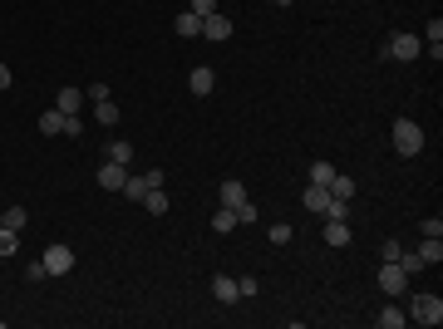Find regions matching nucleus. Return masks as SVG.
Masks as SVG:
<instances>
[{"label": "nucleus", "instance_id": "nucleus-1", "mask_svg": "<svg viewBox=\"0 0 443 329\" xmlns=\"http://www.w3.org/2000/svg\"><path fill=\"white\" fill-rule=\"evenodd\" d=\"M379 54H384V60H399V64H409V60H419V54H424V39L399 30V35H390V39L379 44Z\"/></svg>", "mask_w": 443, "mask_h": 329}, {"label": "nucleus", "instance_id": "nucleus-2", "mask_svg": "<svg viewBox=\"0 0 443 329\" xmlns=\"http://www.w3.org/2000/svg\"><path fill=\"white\" fill-rule=\"evenodd\" d=\"M394 152L399 157H419L424 152V128L414 118H394Z\"/></svg>", "mask_w": 443, "mask_h": 329}, {"label": "nucleus", "instance_id": "nucleus-3", "mask_svg": "<svg viewBox=\"0 0 443 329\" xmlns=\"http://www.w3.org/2000/svg\"><path fill=\"white\" fill-rule=\"evenodd\" d=\"M409 319H414V324H428V329L443 324V300H438V295H414V300H409Z\"/></svg>", "mask_w": 443, "mask_h": 329}, {"label": "nucleus", "instance_id": "nucleus-4", "mask_svg": "<svg viewBox=\"0 0 443 329\" xmlns=\"http://www.w3.org/2000/svg\"><path fill=\"white\" fill-rule=\"evenodd\" d=\"M44 276H69V270H74V251L65 246V241H54V246H44Z\"/></svg>", "mask_w": 443, "mask_h": 329}, {"label": "nucleus", "instance_id": "nucleus-5", "mask_svg": "<svg viewBox=\"0 0 443 329\" xmlns=\"http://www.w3.org/2000/svg\"><path fill=\"white\" fill-rule=\"evenodd\" d=\"M379 290L390 295V300L409 295V276H404V270H399V260H384V265H379Z\"/></svg>", "mask_w": 443, "mask_h": 329}, {"label": "nucleus", "instance_id": "nucleus-6", "mask_svg": "<svg viewBox=\"0 0 443 329\" xmlns=\"http://www.w3.org/2000/svg\"><path fill=\"white\" fill-rule=\"evenodd\" d=\"M128 182V168H124V162H103V168H99V187L103 192H119Z\"/></svg>", "mask_w": 443, "mask_h": 329}, {"label": "nucleus", "instance_id": "nucleus-7", "mask_svg": "<svg viewBox=\"0 0 443 329\" xmlns=\"http://www.w3.org/2000/svg\"><path fill=\"white\" fill-rule=\"evenodd\" d=\"M187 89H192L197 98H207V94L217 89V69H207V64H197V69L187 74Z\"/></svg>", "mask_w": 443, "mask_h": 329}, {"label": "nucleus", "instance_id": "nucleus-8", "mask_svg": "<svg viewBox=\"0 0 443 329\" xmlns=\"http://www.w3.org/2000/svg\"><path fill=\"white\" fill-rule=\"evenodd\" d=\"M227 35H232V20H227V15H222V10L202 20V39H212V44H222V39H227Z\"/></svg>", "mask_w": 443, "mask_h": 329}, {"label": "nucleus", "instance_id": "nucleus-9", "mask_svg": "<svg viewBox=\"0 0 443 329\" xmlns=\"http://www.w3.org/2000/svg\"><path fill=\"white\" fill-rule=\"evenodd\" d=\"M54 108H60V114H79V108H84V94H79V84H65L60 94H54Z\"/></svg>", "mask_w": 443, "mask_h": 329}, {"label": "nucleus", "instance_id": "nucleus-10", "mask_svg": "<svg viewBox=\"0 0 443 329\" xmlns=\"http://www.w3.org/2000/svg\"><path fill=\"white\" fill-rule=\"evenodd\" d=\"M301 206H306L310 216H320V211L330 206V187H315V182H310V187L301 192Z\"/></svg>", "mask_w": 443, "mask_h": 329}, {"label": "nucleus", "instance_id": "nucleus-11", "mask_svg": "<svg viewBox=\"0 0 443 329\" xmlns=\"http://www.w3.org/2000/svg\"><path fill=\"white\" fill-rule=\"evenodd\" d=\"M217 202H222V206H232V211H237V206H242V202H246V187H242V182H237V177H227V182H222V187H217Z\"/></svg>", "mask_w": 443, "mask_h": 329}, {"label": "nucleus", "instance_id": "nucleus-12", "mask_svg": "<svg viewBox=\"0 0 443 329\" xmlns=\"http://www.w3.org/2000/svg\"><path fill=\"white\" fill-rule=\"evenodd\" d=\"M212 295H217L222 305H237V300H242V290H237L232 276H212Z\"/></svg>", "mask_w": 443, "mask_h": 329}, {"label": "nucleus", "instance_id": "nucleus-13", "mask_svg": "<svg viewBox=\"0 0 443 329\" xmlns=\"http://www.w3.org/2000/svg\"><path fill=\"white\" fill-rule=\"evenodd\" d=\"M374 324H379V329H404V324H409V314H404V310L390 300V305H384V310L374 314Z\"/></svg>", "mask_w": 443, "mask_h": 329}, {"label": "nucleus", "instance_id": "nucleus-14", "mask_svg": "<svg viewBox=\"0 0 443 329\" xmlns=\"http://www.w3.org/2000/svg\"><path fill=\"white\" fill-rule=\"evenodd\" d=\"M173 30H178L183 39H202V15H192V10H183V15L173 20Z\"/></svg>", "mask_w": 443, "mask_h": 329}, {"label": "nucleus", "instance_id": "nucleus-15", "mask_svg": "<svg viewBox=\"0 0 443 329\" xmlns=\"http://www.w3.org/2000/svg\"><path fill=\"white\" fill-rule=\"evenodd\" d=\"M148 192H153V187H148V177H143V172H138V177H128V182L119 187V197H124V202H143Z\"/></svg>", "mask_w": 443, "mask_h": 329}, {"label": "nucleus", "instance_id": "nucleus-16", "mask_svg": "<svg viewBox=\"0 0 443 329\" xmlns=\"http://www.w3.org/2000/svg\"><path fill=\"white\" fill-rule=\"evenodd\" d=\"M424 49H433V60H443V20H438V15L428 20V35H424Z\"/></svg>", "mask_w": 443, "mask_h": 329}, {"label": "nucleus", "instance_id": "nucleus-17", "mask_svg": "<svg viewBox=\"0 0 443 329\" xmlns=\"http://www.w3.org/2000/svg\"><path fill=\"white\" fill-rule=\"evenodd\" d=\"M40 133H44V138H60V133H65V114H60V108L40 114Z\"/></svg>", "mask_w": 443, "mask_h": 329}, {"label": "nucleus", "instance_id": "nucleus-18", "mask_svg": "<svg viewBox=\"0 0 443 329\" xmlns=\"http://www.w3.org/2000/svg\"><path fill=\"white\" fill-rule=\"evenodd\" d=\"M108 162H124V168H128V162H133V143L128 138H119V143H108V152H103Z\"/></svg>", "mask_w": 443, "mask_h": 329}, {"label": "nucleus", "instance_id": "nucleus-19", "mask_svg": "<svg viewBox=\"0 0 443 329\" xmlns=\"http://www.w3.org/2000/svg\"><path fill=\"white\" fill-rule=\"evenodd\" d=\"M325 241L330 246H350V222H325Z\"/></svg>", "mask_w": 443, "mask_h": 329}, {"label": "nucleus", "instance_id": "nucleus-20", "mask_svg": "<svg viewBox=\"0 0 443 329\" xmlns=\"http://www.w3.org/2000/svg\"><path fill=\"white\" fill-rule=\"evenodd\" d=\"M94 118H99L103 128H114V123H119V103H114V98H103V103H94Z\"/></svg>", "mask_w": 443, "mask_h": 329}, {"label": "nucleus", "instance_id": "nucleus-21", "mask_svg": "<svg viewBox=\"0 0 443 329\" xmlns=\"http://www.w3.org/2000/svg\"><path fill=\"white\" fill-rule=\"evenodd\" d=\"M237 226H242V222H237V211H232V206H222V211L212 216V231H222V236H227V231H237Z\"/></svg>", "mask_w": 443, "mask_h": 329}, {"label": "nucleus", "instance_id": "nucleus-22", "mask_svg": "<svg viewBox=\"0 0 443 329\" xmlns=\"http://www.w3.org/2000/svg\"><path fill=\"white\" fill-rule=\"evenodd\" d=\"M330 197H340V202H350V197H355V177L335 172V177H330Z\"/></svg>", "mask_w": 443, "mask_h": 329}, {"label": "nucleus", "instance_id": "nucleus-23", "mask_svg": "<svg viewBox=\"0 0 443 329\" xmlns=\"http://www.w3.org/2000/svg\"><path fill=\"white\" fill-rule=\"evenodd\" d=\"M399 270H404V276H424L428 265H424V256H419V251H399Z\"/></svg>", "mask_w": 443, "mask_h": 329}, {"label": "nucleus", "instance_id": "nucleus-24", "mask_svg": "<svg viewBox=\"0 0 443 329\" xmlns=\"http://www.w3.org/2000/svg\"><path fill=\"white\" fill-rule=\"evenodd\" d=\"M25 222H30L25 206H6V216H0V226H10V231H25Z\"/></svg>", "mask_w": 443, "mask_h": 329}, {"label": "nucleus", "instance_id": "nucleus-25", "mask_svg": "<svg viewBox=\"0 0 443 329\" xmlns=\"http://www.w3.org/2000/svg\"><path fill=\"white\" fill-rule=\"evenodd\" d=\"M419 256H424V265H438V260H443V241H438V236H424Z\"/></svg>", "mask_w": 443, "mask_h": 329}, {"label": "nucleus", "instance_id": "nucleus-26", "mask_svg": "<svg viewBox=\"0 0 443 329\" xmlns=\"http://www.w3.org/2000/svg\"><path fill=\"white\" fill-rule=\"evenodd\" d=\"M330 177H335V168L315 157V162H310V182H315V187H330Z\"/></svg>", "mask_w": 443, "mask_h": 329}, {"label": "nucleus", "instance_id": "nucleus-27", "mask_svg": "<svg viewBox=\"0 0 443 329\" xmlns=\"http://www.w3.org/2000/svg\"><path fill=\"white\" fill-rule=\"evenodd\" d=\"M143 206H148L153 216H168V197H162V187H153V192L143 197Z\"/></svg>", "mask_w": 443, "mask_h": 329}, {"label": "nucleus", "instance_id": "nucleus-28", "mask_svg": "<svg viewBox=\"0 0 443 329\" xmlns=\"http://www.w3.org/2000/svg\"><path fill=\"white\" fill-rule=\"evenodd\" d=\"M320 216H325V222H345V216H350V202H340V197H330V206H325Z\"/></svg>", "mask_w": 443, "mask_h": 329}, {"label": "nucleus", "instance_id": "nucleus-29", "mask_svg": "<svg viewBox=\"0 0 443 329\" xmlns=\"http://www.w3.org/2000/svg\"><path fill=\"white\" fill-rule=\"evenodd\" d=\"M15 251H20V236L10 226H0V256H15Z\"/></svg>", "mask_w": 443, "mask_h": 329}, {"label": "nucleus", "instance_id": "nucleus-30", "mask_svg": "<svg viewBox=\"0 0 443 329\" xmlns=\"http://www.w3.org/2000/svg\"><path fill=\"white\" fill-rule=\"evenodd\" d=\"M84 98H89V103H103V98H114V94H108V84H103V79H94V84L84 89Z\"/></svg>", "mask_w": 443, "mask_h": 329}, {"label": "nucleus", "instance_id": "nucleus-31", "mask_svg": "<svg viewBox=\"0 0 443 329\" xmlns=\"http://www.w3.org/2000/svg\"><path fill=\"white\" fill-rule=\"evenodd\" d=\"M266 236H271V241H276V246H286V241H291V236H296V231H291V226H286V222H276V226H271V231H266Z\"/></svg>", "mask_w": 443, "mask_h": 329}, {"label": "nucleus", "instance_id": "nucleus-32", "mask_svg": "<svg viewBox=\"0 0 443 329\" xmlns=\"http://www.w3.org/2000/svg\"><path fill=\"white\" fill-rule=\"evenodd\" d=\"M65 138H84V123H79V114H65Z\"/></svg>", "mask_w": 443, "mask_h": 329}, {"label": "nucleus", "instance_id": "nucleus-33", "mask_svg": "<svg viewBox=\"0 0 443 329\" xmlns=\"http://www.w3.org/2000/svg\"><path fill=\"white\" fill-rule=\"evenodd\" d=\"M237 290H242V300H251V295L261 290V281H256V276H242V281H237Z\"/></svg>", "mask_w": 443, "mask_h": 329}, {"label": "nucleus", "instance_id": "nucleus-34", "mask_svg": "<svg viewBox=\"0 0 443 329\" xmlns=\"http://www.w3.org/2000/svg\"><path fill=\"white\" fill-rule=\"evenodd\" d=\"M187 10H192V15H202V20H207V15H217V0H192V6H187Z\"/></svg>", "mask_w": 443, "mask_h": 329}, {"label": "nucleus", "instance_id": "nucleus-35", "mask_svg": "<svg viewBox=\"0 0 443 329\" xmlns=\"http://www.w3.org/2000/svg\"><path fill=\"white\" fill-rule=\"evenodd\" d=\"M237 222H242V226H251V222H256V206H251V202H242V206H237Z\"/></svg>", "mask_w": 443, "mask_h": 329}, {"label": "nucleus", "instance_id": "nucleus-36", "mask_svg": "<svg viewBox=\"0 0 443 329\" xmlns=\"http://www.w3.org/2000/svg\"><path fill=\"white\" fill-rule=\"evenodd\" d=\"M419 236H443V222H438V216H428V222L419 226Z\"/></svg>", "mask_w": 443, "mask_h": 329}, {"label": "nucleus", "instance_id": "nucleus-37", "mask_svg": "<svg viewBox=\"0 0 443 329\" xmlns=\"http://www.w3.org/2000/svg\"><path fill=\"white\" fill-rule=\"evenodd\" d=\"M399 251H404L399 241H384V246H379V256H384V260H399Z\"/></svg>", "mask_w": 443, "mask_h": 329}, {"label": "nucleus", "instance_id": "nucleus-38", "mask_svg": "<svg viewBox=\"0 0 443 329\" xmlns=\"http://www.w3.org/2000/svg\"><path fill=\"white\" fill-rule=\"evenodd\" d=\"M25 276H30V281H49V276H44V260H30V265H25Z\"/></svg>", "mask_w": 443, "mask_h": 329}, {"label": "nucleus", "instance_id": "nucleus-39", "mask_svg": "<svg viewBox=\"0 0 443 329\" xmlns=\"http://www.w3.org/2000/svg\"><path fill=\"white\" fill-rule=\"evenodd\" d=\"M10 84H15V79H10V64H6V60H0V94H6Z\"/></svg>", "mask_w": 443, "mask_h": 329}, {"label": "nucleus", "instance_id": "nucleus-40", "mask_svg": "<svg viewBox=\"0 0 443 329\" xmlns=\"http://www.w3.org/2000/svg\"><path fill=\"white\" fill-rule=\"evenodd\" d=\"M276 6H281V10H286V6H296V0H276Z\"/></svg>", "mask_w": 443, "mask_h": 329}]
</instances>
